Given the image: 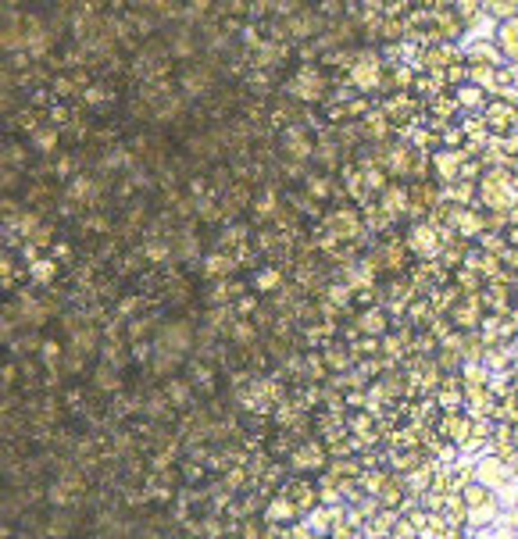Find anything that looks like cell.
<instances>
[{"instance_id":"cell-25","label":"cell","mask_w":518,"mask_h":539,"mask_svg":"<svg viewBox=\"0 0 518 539\" xmlns=\"http://www.w3.org/2000/svg\"><path fill=\"white\" fill-rule=\"evenodd\" d=\"M354 83H358V86H376V83H379V61H372V58H368V61H361V65H358Z\"/></svg>"},{"instance_id":"cell-26","label":"cell","mask_w":518,"mask_h":539,"mask_svg":"<svg viewBox=\"0 0 518 539\" xmlns=\"http://www.w3.org/2000/svg\"><path fill=\"white\" fill-rule=\"evenodd\" d=\"M504 464H507V471H511V475L518 479V446H511V454L504 457Z\"/></svg>"},{"instance_id":"cell-4","label":"cell","mask_w":518,"mask_h":539,"mask_svg":"<svg viewBox=\"0 0 518 539\" xmlns=\"http://www.w3.org/2000/svg\"><path fill=\"white\" fill-rule=\"evenodd\" d=\"M461 58H465V51H461L457 44H433V47H422V51H418V72L440 83L443 72H447L454 61H461Z\"/></svg>"},{"instance_id":"cell-23","label":"cell","mask_w":518,"mask_h":539,"mask_svg":"<svg viewBox=\"0 0 518 539\" xmlns=\"http://www.w3.org/2000/svg\"><path fill=\"white\" fill-rule=\"evenodd\" d=\"M440 83H443L447 90H457L461 83H468V65H465V58H461V61H454V65L443 72V79H440Z\"/></svg>"},{"instance_id":"cell-14","label":"cell","mask_w":518,"mask_h":539,"mask_svg":"<svg viewBox=\"0 0 518 539\" xmlns=\"http://www.w3.org/2000/svg\"><path fill=\"white\" fill-rule=\"evenodd\" d=\"M493 44H497V51L504 54V61L518 68V19L497 22V29H493Z\"/></svg>"},{"instance_id":"cell-24","label":"cell","mask_w":518,"mask_h":539,"mask_svg":"<svg viewBox=\"0 0 518 539\" xmlns=\"http://www.w3.org/2000/svg\"><path fill=\"white\" fill-rule=\"evenodd\" d=\"M450 8H454V12H457V15L465 19V22H468V26L482 19V0H454Z\"/></svg>"},{"instance_id":"cell-9","label":"cell","mask_w":518,"mask_h":539,"mask_svg":"<svg viewBox=\"0 0 518 539\" xmlns=\"http://www.w3.org/2000/svg\"><path fill=\"white\" fill-rule=\"evenodd\" d=\"M479 336L486 340V347H504L511 336H518V329H514V322H511V315H482V322H479Z\"/></svg>"},{"instance_id":"cell-3","label":"cell","mask_w":518,"mask_h":539,"mask_svg":"<svg viewBox=\"0 0 518 539\" xmlns=\"http://www.w3.org/2000/svg\"><path fill=\"white\" fill-rule=\"evenodd\" d=\"M479 118L486 122V133H490V136L504 140V136H511V133H514V125H518V108H514L504 93H493V97H490V104L479 111Z\"/></svg>"},{"instance_id":"cell-2","label":"cell","mask_w":518,"mask_h":539,"mask_svg":"<svg viewBox=\"0 0 518 539\" xmlns=\"http://www.w3.org/2000/svg\"><path fill=\"white\" fill-rule=\"evenodd\" d=\"M475 297H479L482 311H490V315H511L518 308V276L511 272L504 279H490Z\"/></svg>"},{"instance_id":"cell-22","label":"cell","mask_w":518,"mask_h":539,"mask_svg":"<svg viewBox=\"0 0 518 539\" xmlns=\"http://www.w3.org/2000/svg\"><path fill=\"white\" fill-rule=\"evenodd\" d=\"M472 243H475L479 250H490V253H497V257L507 250V243H504V232H479Z\"/></svg>"},{"instance_id":"cell-15","label":"cell","mask_w":518,"mask_h":539,"mask_svg":"<svg viewBox=\"0 0 518 539\" xmlns=\"http://www.w3.org/2000/svg\"><path fill=\"white\" fill-rule=\"evenodd\" d=\"M379 193H383V204H386L390 218H404L408 214V186L404 182H386Z\"/></svg>"},{"instance_id":"cell-1","label":"cell","mask_w":518,"mask_h":539,"mask_svg":"<svg viewBox=\"0 0 518 539\" xmlns=\"http://www.w3.org/2000/svg\"><path fill=\"white\" fill-rule=\"evenodd\" d=\"M479 207L511 214L518 207V175L514 168H482L479 175Z\"/></svg>"},{"instance_id":"cell-18","label":"cell","mask_w":518,"mask_h":539,"mask_svg":"<svg viewBox=\"0 0 518 539\" xmlns=\"http://www.w3.org/2000/svg\"><path fill=\"white\" fill-rule=\"evenodd\" d=\"M493 422H507V425H514V422H518V393H504V397H497Z\"/></svg>"},{"instance_id":"cell-8","label":"cell","mask_w":518,"mask_h":539,"mask_svg":"<svg viewBox=\"0 0 518 539\" xmlns=\"http://www.w3.org/2000/svg\"><path fill=\"white\" fill-rule=\"evenodd\" d=\"M482 304H479V297H465L461 294V301L447 311V318H450V326L457 329V333H479V322H482Z\"/></svg>"},{"instance_id":"cell-12","label":"cell","mask_w":518,"mask_h":539,"mask_svg":"<svg viewBox=\"0 0 518 539\" xmlns=\"http://www.w3.org/2000/svg\"><path fill=\"white\" fill-rule=\"evenodd\" d=\"M433 400H436L440 411H465V382H461V375H443V382L433 393Z\"/></svg>"},{"instance_id":"cell-19","label":"cell","mask_w":518,"mask_h":539,"mask_svg":"<svg viewBox=\"0 0 518 539\" xmlns=\"http://www.w3.org/2000/svg\"><path fill=\"white\" fill-rule=\"evenodd\" d=\"M461 358L465 361H482L486 358V340L479 333H461Z\"/></svg>"},{"instance_id":"cell-28","label":"cell","mask_w":518,"mask_h":539,"mask_svg":"<svg viewBox=\"0 0 518 539\" xmlns=\"http://www.w3.org/2000/svg\"><path fill=\"white\" fill-rule=\"evenodd\" d=\"M468 539H490V532L482 528V532H475V535H468Z\"/></svg>"},{"instance_id":"cell-11","label":"cell","mask_w":518,"mask_h":539,"mask_svg":"<svg viewBox=\"0 0 518 539\" xmlns=\"http://www.w3.org/2000/svg\"><path fill=\"white\" fill-rule=\"evenodd\" d=\"M490 90L486 86H479V83H461L457 90H454V101H457V108H461V115H479L486 104H490Z\"/></svg>"},{"instance_id":"cell-16","label":"cell","mask_w":518,"mask_h":539,"mask_svg":"<svg viewBox=\"0 0 518 539\" xmlns=\"http://www.w3.org/2000/svg\"><path fill=\"white\" fill-rule=\"evenodd\" d=\"M450 283L465 294V297H475L482 286H486V279L479 276V272H472V268L468 264H461V268H454V272H450Z\"/></svg>"},{"instance_id":"cell-20","label":"cell","mask_w":518,"mask_h":539,"mask_svg":"<svg viewBox=\"0 0 518 539\" xmlns=\"http://www.w3.org/2000/svg\"><path fill=\"white\" fill-rule=\"evenodd\" d=\"M457 375H461V382H465V386H490V372H486V365H482V361H465Z\"/></svg>"},{"instance_id":"cell-29","label":"cell","mask_w":518,"mask_h":539,"mask_svg":"<svg viewBox=\"0 0 518 539\" xmlns=\"http://www.w3.org/2000/svg\"><path fill=\"white\" fill-rule=\"evenodd\" d=\"M511 322H514V329H518V308H514V311H511Z\"/></svg>"},{"instance_id":"cell-17","label":"cell","mask_w":518,"mask_h":539,"mask_svg":"<svg viewBox=\"0 0 518 539\" xmlns=\"http://www.w3.org/2000/svg\"><path fill=\"white\" fill-rule=\"evenodd\" d=\"M482 15L493 19V22L518 19V0H482Z\"/></svg>"},{"instance_id":"cell-13","label":"cell","mask_w":518,"mask_h":539,"mask_svg":"<svg viewBox=\"0 0 518 539\" xmlns=\"http://www.w3.org/2000/svg\"><path fill=\"white\" fill-rule=\"evenodd\" d=\"M497 397L490 386H465V414L468 418H493Z\"/></svg>"},{"instance_id":"cell-30","label":"cell","mask_w":518,"mask_h":539,"mask_svg":"<svg viewBox=\"0 0 518 539\" xmlns=\"http://www.w3.org/2000/svg\"><path fill=\"white\" fill-rule=\"evenodd\" d=\"M514 175H518V165H514Z\"/></svg>"},{"instance_id":"cell-27","label":"cell","mask_w":518,"mask_h":539,"mask_svg":"<svg viewBox=\"0 0 518 539\" xmlns=\"http://www.w3.org/2000/svg\"><path fill=\"white\" fill-rule=\"evenodd\" d=\"M511 439H514V446H518V422L511 425Z\"/></svg>"},{"instance_id":"cell-7","label":"cell","mask_w":518,"mask_h":539,"mask_svg":"<svg viewBox=\"0 0 518 539\" xmlns=\"http://www.w3.org/2000/svg\"><path fill=\"white\" fill-rule=\"evenodd\" d=\"M404 239H408L415 257H436L440 253V232H436L433 221H411Z\"/></svg>"},{"instance_id":"cell-5","label":"cell","mask_w":518,"mask_h":539,"mask_svg":"<svg viewBox=\"0 0 518 539\" xmlns=\"http://www.w3.org/2000/svg\"><path fill=\"white\" fill-rule=\"evenodd\" d=\"M472 475H475V482H482V486H490L493 493L497 489H504L507 482H514V475L507 471V464H504V457H497V454H479L475 457V464H472Z\"/></svg>"},{"instance_id":"cell-21","label":"cell","mask_w":518,"mask_h":539,"mask_svg":"<svg viewBox=\"0 0 518 539\" xmlns=\"http://www.w3.org/2000/svg\"><path fill=\"white\" fill-rule=\"evenodd\" d=\"M482 365H486V372H490V375H504V372L511 368V358H507V350H504V347H486Z\"/></svg>"},{"instance_id":"cell-6","label":"cell","mask_w":518,"mask_h":539,"mask_svg":"<svg viewBox=\"0 0 518 539\" xmlns=\"http://www.w3.org/2000/svg\"><path fill=\"white\" fill-rule=\"evenodd\" d=\"M461 161H465V154H461V150H454V147H440V150H433V154H429L433 179H436L440 186L457 182V175H461Z\"/></svg>"},{"instance_id":"cell-10","label":"cell","mask_w":518,"mask_h":539,"mask_svg":"<svg viewBox=\"0 0 518 539\" xmlns=\"http://www.w3.org/2000/svg\"><path fill=\"white\" fill-rule=\"evenodd\" d=\"M472 422H475V418H468L465 411H440V418H436L433 425H436V432H440L447 443H457V446H461V443L468 439V432H472Z\"/></svg>"}]
</instances>
